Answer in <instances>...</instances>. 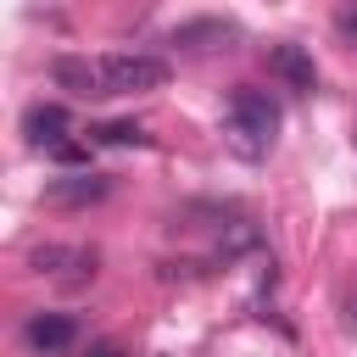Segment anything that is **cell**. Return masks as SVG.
I'll list each match as a JSON object with an SVG mask.
<instances>
[{"label": "cell", "mask_w": 357, "mask_h": 357, "mask_svg": "<svg viewBox=\"0 0 357 357\" xmlns=\"http://www.w3.org/2000/svg\"><path fill=\"white\" fill-rule=\"evenodd\" d=\"M50 78H56L61 89H73V95H106L100 61H89V56H56V61H50Z\"/></svg>", "instance_id": "cell-7"}, {"label": "cell", "mask_w": 357, "mask_h": 357, "mask_svg": "<svg viewBox=\"0 0 357 357\" xmlns=\"http://www.w3.org/2000/svg\"><path fill=\"white\" fill-rule=\"evenodd\" d=\"M106 190H112V178H100V173H89V167H84V173L56 178V184L45 190V201H50V206H89V201H100Z\"/></svg>", "instance_id": "cell-6"}, {"label": "cell", "mask_w": 357, "mask_h": 357, "mask_svg": "<svg viewBox=\"0 0 357 357\" xmlns=\"http://www.w3.org/2000/svg\"><path fill=\"white\" fill-rule=\"evenodd\" d=\"M100 84L106 95H145L167 84V61L162 56H100Z\"/></svg>", "instance_id": "cell-2"}, {"label": "cell", "mask_w": 357, "mask_h": 357, "mask_svg": "<svg viewBox=\"0 0 357 357\" xmlns=\"http://www.w3.org/2000/svg\"><path fill=\"white\" fill-rule=\"evenodd\" d=\"M223 134H229V151H234V156L257 162V156H268V151H273V134H279V106H273L262 89L240 84V89L229 95Z\"/></svg>", "instance_id": "cell-1"}, {"label": "cell", "mask_w": 357, "mask_h": 357, "mask_svg": "<svg viewBox=\"0 0 357 357\" xmlns=\"http://www.w3.org/2000/svg\"><path fill=\"white\" fill-rule=\"evenodd\" d=\"M89 139H95V145H151V134H145L139 123H95Z\"/></svg>", "instance_id": "cell-9"}, {"label": "cell", "mask_w": 357, "mask_h": 357, "mask_svg": "<svg viewBox=\"0 0 357 357\" xmlns=\"http://www.w3.org/2000/svg\"><path fill=\"white\" fill-rule=\"evenodd\" d=\"M346 329H351V335H357V290H351V296H346Z\"/></svg>", "instance_id": "cell-13"}, {"label": "cell", "mask_w": 357, "mask_h": 357, "mask_svg": "<svg viewBox=\"0 0 357 357\" xmlns=\"http://www.w3.org/2000/svg\"><path fill=\"white\" fill-rule=\"evenodd\" d=\"M22 340H28L33 351L56 357V351H67V346L78 340V324H73L67 312H33V318L22 324Z\"/></svg>", "instance_id": "cell-3"}, {"label": "cell", "mask_w": 357, "mask_h": 357, "mask_svg": "<svg viewBox=\"0 0 357 357\" xmlns=\"http://www.w3.org/2000/svg\"><path fill=\"white\" fill-rule=\"evenodd\" d=\"M89 357H123V346H112V340H95V346H89Z\"/></svg>", "instance_id": "cell-12"}, {"label": "cell", "mask_w": 357, "mask_h": 357, "mask_svg": "<svg viewBox=\"0 0 357 357\" xmlns=\"http://www.w3.org/2000/svg\"><path fill=\"white\" fill-rule=\"evenodd\" d=\"M22 134H28V145H39V151H56L61 139H67V106H28L22 112Z\"/></svg>", "instance_id": "cell-5"}, {"label": "cell", "mask_w": 357, "mask_h": 357, "mask_svg": "<svg viewBox=\"0 0 357 357\" xmlns=\"http://www.w3.org/2000/svg\"><path fill=\"white\" fill-rule=\"evenodd\" d=\"M229 39H234V22H223V17H201V22L173 28V45H178V50H218V45H229Z\"/></svg>", "instance_id": "cell-8"}, {"label": "cell", "mask_w": 357, "mask_h": 357, "mask_svg": "<svg viewBox=\"0 0 357 357\" xmlns=\"http://www.w3.org/2000/svg\"><path fill=\"white\" fill-rule=\"evenodd\" d=\"M50 156H56V162H67V167H89V145H78V139H61Z\"/></svg>", "instance_id": "cell-11"}, {"label": "cell", "mask_w": 357, "mask_h": 357, "mask_svg": "<svg viewBox=\"0 0 357 357\" xmlns=\"http://www.w3.org/2000/svg\"><path fill=\"white\" fill-rule=\"evenodd\" d=\"M268 73H273L284 89H301V95H312V84H318V67H312V56H307L301 45H273V50H268Z\"/></svg>", "instance_id": "cell-4"}, {"label": "cell", "mask_w": 357, "mask_h": 357, "mask_svg": "<svg viewBox=\"0 0 357 357\" xmlns=\"http://www.w3.org/2000/svg\"><path fill=\"white\" fill-rule=\"evenodd\" d=\"M335 33H340L346 50H357V0H346V6L335 11Z\"/></svg>", "instance_id": "cell-10"}]
</instances>
